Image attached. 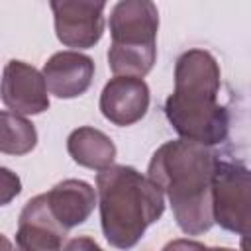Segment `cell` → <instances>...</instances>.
Instances as JSON below:
<instances>
[{
  "instance_id": "cell-6",
  "label": "cell",
  "mask_w": 251,
  "mask_h": 251,
  "mask_svg": "<svg viewBox=\"0 0 251 251\" xmlns=\"http://www.w3.org/2000/svg\"><path fill=\"white\" fill-rule=\"evenodd\" d=\"M49 6L53 10L57 39L65 47L88 49L102 39L106 2L53 0Z\"/></svg>"
},
{
  "instance_id": "cell-7",
  "label": "cell",
  "mask_w": 251,
  "mask_h": 251,
  "mask_svg": "<svg viewBox=\"0 0 251 251\" xmlns=\"http://www.w3.org/2000/svg\"><path fill=\"white\" fill-rule=\"evenodd\" d=\"M0 98L4 106L20 116H35L49 108L43 75L35 67L16 59L8 61L4 67L0 78Z\"/></svg>"
},
{
  "instance_id": "cell-5",
  "label": "cell",
  "mask_w": 251,
  "mask_h": 251,
  "mask_svg": "<svg viewBox=\"0 0 251 251\" xmlns=\"http://www.w3.org/2000/svg\"><path fill=\"white\" fill-rule=\"evenodd\" d=\"M249 171L241 163L218 161L212 176V218L241 237L249 233Z\"/></svg>"
},
{
  "instance_id": "cell-11",
  "label": "cell",
  "mask_w": 251,
  "mask_h": 251,
  "mask_svg": "<svg viewBox=\"0 0 251 251\" xmlns=\"http://www.w3.org/2000/svg\"><path fill=\"white\" fill-rule=\"evenodd\" d=\"M45 198L51 216L67 231L84 224L96 206L94 188L78 178H67L57 182L49 192H45Z\"/></svg>"
},
{
  "instance_id": "cell-10",
  "label": "cell",
  "mask_w": 251,
  "mask_h": 251,
  "mask_svg": "<svg viewBox=\"0 0 251 251\" xmlns=\"http://www.w3.org/2000/svg\"><path fill=\"white\" fill-rule=\"evenodd\" d=\"M41 75L49 94L57 98H76L92 84L94 61L78 51H59L47 59Z\"/></svg>"
},
{
  "instance_id": "cell-12",
  "label": "cell",
  "mask_w": 251,
  "mask_h": 251,
  "mask_svg": "<svg viewBox=\"0 0 251 251\" xmlns=\"http://www.w3.org/2000/svg\"><path fill=\"white\" fill-rule=\"evenodd\" d=\"M67 151L76 165L98 171V173L112 167L116 159L114 141L104 131L90 127V126L76 127L69 133Z\"/></svg>"
},
{
  "instance_id": "cell-8",
  "label": "cell",
  "mask_w": 251,
  "mask_h": 251,
  "mask_svg": "<svg viewBox=\"0 0 251 251\" xmlns=\"http://www.w3.org/2000/svg\"><path fill=\"white\" fill-rule=\"evenodd\" d=\"M149 86L143 78L114 76L100 94V112L114 126L126 127L137 124L149 110Z\"/></svg>"
},
{
  "instance_id": "cell-15",
  "label": "cell",
  "mask_w": 251,
  "mask_h": 251,
  "mask_svg": "<svg viewBox=\"0 0 251 251\" xmlns=\"http://www.w3.org/2000/svg\"><path fill=\"white\" fill-rule=\"evenodd\" d=\"M63 251H104V249L92 237H88V235H76V237H71L63 245Z\"/></svg>"
},
{
  "instance_id": "cell-18",
  "label": "cell",
  "mask_w": 251,
  "mask_h": 251,
  "mask_svg": "<svg viewBox=\"0 0 251 251\" xmlns=\"http://www.w3.org/2000/svg\"><path fill=\"white\" fill-rule=\"evenodd\" d=\"M210 251H239V249H229V247H210Z\"/></svg>"
},
{
  "instance_id": "cell-9",
  "label": "cell",
  "mask_w": 251,
  "mask_h": 251,
  "mask_svg": "<svg viewBox=\"0 0 251 251\" xmlns=\"http://www.w3.org/2000/svg\"><path fill=\"white\" fill-rule=\"evenodd\" d=\"M67 229L49 212L45 194L25 202L16 231V251H63Z\"/></svg>"
},
{
  "instance_id": "cell-4",
  "label": "cell",
  "mask_w": 251,
  "mask_h": 251,
  "mask_svg": "<svg viewBox=\"0 0 251 251\" xmlns=\"http://www.w3.org/2000/svg\"><path fill=\"white\" fill-rule=\"evenodd\" d=\"M159 12L149 0H122L110 14L108 65L116 76L143 78L157 59Z\"/></svg>"
},
{
  "instance_id": "cell-2",
  "label": "cell",
  "mask_w": 251,
  "mask_h": 251,
  "mask_svg": "<svg viewBox=\"0 0 251 251\" xmlns=\"http://www.w3.org/2000/svg\"><path fill=\"white\" fill-rule=\"evenodd\" d=\"M220 65L206 49L184 51L175 65V90L165 100V116L180 139L218 145L229 133L227 108L218 102Z\"/></svg>"
},
{
  "instance_id": "cell-16",
  "label": "cell",
  "mask_w": 251,
  "mask_h": 251,
  "mask_svg": "<svg viewBox=\"0 0 251 251\" xmlns=\"http://www.w3.org/2000/svg\"><path fill=\"white\" fill-rule=\"evenodd\" d=\"M161 251H210V247H206L204 243L200 241H194V239H173L169 241Z\"/></svg>"
},
{
  "instance_id": "cell-1",
  "label": "cell",
  "mask_w": 251,
  "mask_h": 251,
  "mask_svg": "<svg viewBox=\"0 0 251 251\" xmlns=\"http://www.w3.org/2000/svg\"><path fill=\"white\" fill-rule=\"evenodd\" d=\"M218 155L200 143L175 139L163 143L151 157L147 178L167 194L176 226L186 235L206 233L212 218V176Z\"/></svg>"
},
{
  "instance_id": "cell-3",
  "label": "cell",
  "mask_w": 251,
  "mask_h": 251,
  "mask_svg": "<svg viewBox=\"0 0 251 251\" xmlns=\"http://www.w3.org/2000/svg\"><path fill=\"white\" fill-rule=\"evenodd\" d=\"M96 198L106 241L131 249L165 212V196L137 169L112 165L96 175Z\"/></svg>"
},
{
  "instance_id": "cell-13",
  "label": "cell",
  "mask_w": 251,
  "mask_h": 251,
  "mask_svg": "<svg viewBox=\"0 0 251 251\" xmlns=\"http://www.w3.org/2000/svg\"><path fill=\"white\" fill-rule=\"evenodd\" d=\"M37 145L35 126L14 112H0V153L25 155Z\"/></svg>"
},
{
  "instance_id": "cell-14",
  "label": "cell",
  "mask_w": 251,
  "mask_h": 251,
  "mask_svg": "<svg viewBox=\"0 0 251 251\" xmlns=\"http://www.w3.org/2000/svg\"><path fill=\"white\" fill-rule=\"evenodd\" d=\"M20 192H22L20 176L10 169L0 167V206L10 204Z\"/></svg>"
},
{
  "instance_id": "cell-17",
  "label": "cell",
  "mask_w": 251,
  "mask_h": 251,
  "mask_svg": "<svg viewBox=\"0 0 251 251\" xmlns=\"http://www.w3.org/2000/svg\"><path fill=\"white\" fill-rule=\"evenodd\" d=\"M0 251H16L14 245H12V241L6 235H2V233H0Z\"/></svg>"
}]
</instances>
